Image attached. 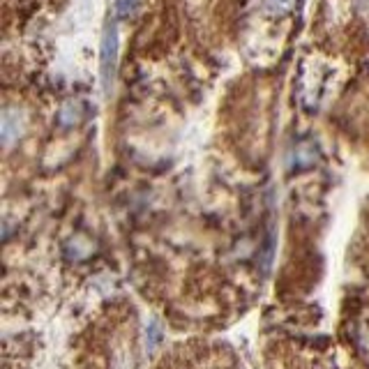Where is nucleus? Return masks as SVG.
<instances>
[{"instance_id": "f257e3e1", "label": "nucleus", "mask_w": 369, "mask_h": 369, "mask_svg": "<svg viewBox=\"0 0 369 369\" xmlns=\"http://www.w3.org/2000/svg\"><path fill=\"white\" fill-rule=\"evenodd\" d=\"M118 51H120V44H118V26L116 21H109L104 26V33H102V46H99V76H102V90H104V95L111 92L116 69H118Z\"/></svg>"}, {"instance_id": "f03ea898", "label": "nucleus", "mask_w": 369, "mask_h": 369, "mask_svg": "<svg viewBox=\"0 0 369 369\" xmlns=\"http://www.w3.org/2000/svg\"><path fill=\"white\" fill-rule=\"evenodd\" d=\"M139 0H116V17L118 19H130L134 14Z\"/></svg>"}, {"instance_id": "7ed1b4c3", "label": "nucleus", "mask_w": 369, "mask_h": 369, "mask_svg": "<svg viewBox=\"0 0 369 369\" xmlns=\"http://www.w3.org/2000/svg\"><path fill=\"white\" fill-rule=\"evenodd\" d=\"M291 5H293V0H270V7L272 10H277V12L291 10Z\"/></svg>"}]
</instances>
